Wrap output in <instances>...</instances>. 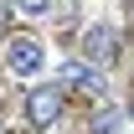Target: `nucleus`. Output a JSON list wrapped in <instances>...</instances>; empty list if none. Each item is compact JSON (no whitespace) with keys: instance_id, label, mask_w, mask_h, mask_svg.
<instances>
[{"instance_id":"nucleus-4","label":"nucleus","mask_w":134,"mask_h":134,"mask_svg":"<svg viewBox=\"0 0 134 134\" xmlns=\"http://www.w3.org/2000/svg\"><path fill=\"white\" fill-rule=\"evenodd\" d=\"M62 83H67V88H88V93H98L103 77H98V67H88V62H67V67H62Z\"/></svg>"},{"instance_id":"nucleus-1","label":"nucleus","mask_w":134,"mask_h":134,"mask_svg":"<svg viewBox=\"0 0 134 134\" xmlns=\"http://www.w3.org/2000/svg\"><path fill=\"white\" fill-rule=\"evenodd\" d=\"M5 67H10V77H36V72L47 67V47H41L36 36H10Z\"/></svg>"},{"instance_id":"nucleus-6","label":"nucleus","mask_w":134,"mask_h":134,"mask_svg":"<svg viewBox=\"0 0 134 134\" xmlns=\"http://www.w3.org/2000/svg\"><path fill=\"white\" fill-rule=\"evenodd\" d=\"M52 0H10V10H21V16H47Z\"/></svg>"},{"instance_id":"nucleus-2","label":"nucleus","mask_w":134,"mask_h":134,"mask_svg":"<svg viewBox=\"0 0 134 134\" xmlns=\"http://www.w3.org/2000/svg\"><path fill=\"white\" fill-rule=\"evenodd\" d=\"M62 103H67L62 88L41 83V88H31V98H26V119H31L36 129H47V124H57V119H62Z\"/></svg>"},{"instance_id":"nucleus-3","label":"nucleus","mask_w":134,"mask_h":134,"mask_svg":"<svg viewBox=\"0 0 134 134\" xmlns=\"http://www.w3.org/2000/svg\"><path fill=\"white\" fill-rule=\"evenodd\" d=\"M83 52H88V62H93V67H114L119 36L108 31V26H88V31H83Z\"/></svg>"},{"instance_id":"nucleus-5","label":"nucleus","mask_w":134,"mask_h":134,"mask_svg":"<svg viewBox=\"0 0 134 134\" xmlns=\"http://www.w3.org/2000/svg\"><path fill=\"white\" fill-rule=\"evenodd\" d=\"M119 124H124V108H103L93 119V134H119Z\"/></svg>"}]
</instances>
